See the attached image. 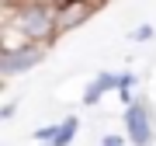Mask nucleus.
Wrapping results in <instances>:
<instances>
[{
    "instance_id": "f03ea898",
    "label": "nucleus",
    "mask_w": 156,
    "mask_h": 146,
    "mask_svg": "<svg viewBox=\"0 0 156 146\" xmlns=\"http://www.w3.org/2000/svg\"><path fill=\"white\" fill-rule=\"evenodd\" d=\"M125 129H128V139L135 146H149L153 143V125H149V111H146V104L132 101L125 108Z\"/></svg>"
},
{
    "instance_id": "39448f33",
    "label": "nucleus",
    "mask_w": 156,
    "mask_h": 146,
    "mask_svg": "<svg viewBox=\"0 0 156 146\" xmlns=\"http://www.w3.org/2000/svg\"><path fill=\"white\" fill-rule=\"evenodd\" d=\"M118 87H122V77H115V73H101L94 84L83 90V104H97L104 90H118Z\"/></svg>"
},
{
    "instance_id": "0eeeda50",
    "label": "nucleus",
    "mask_w": 156,
    "mask_h": 146,
    "mask_svg": "<svg viewBox=\"0 0 156 146\" xmlns=\"http://www.w3.org/2000/svg\"><path fill=\"white\" fill-rule=\"evenodd\" d=\"M132 38H135V42H146V38H153V28H149V24H142V28H135V31H132Z\"/></svg>"
},
{
    "instance_id": "f257e3e1",
    "label": "nucleus",
    "mask_w": 156,
    "mask_h": 146,
    "mask_svg": "<svg viewBox=\"0 0 156 146\" xmlns=\"http://www.w3.org/2000/svg\"><path fill=\"white\" fill-rule=\"evenodd\" d=\"M56 21H59V14H52L49 4H35V7H24L14 24H17V31H21L24 38H45Z\"/></svg>"
},
{
    "instance_id": "6e6552de",
    "label": "nucleus",
    "mask_w": 156,
    "mask_h": 146,
    "mask_svg": "<svg viewBox=\"0 0 156 146\" xmlns=\"http://www.w3.org/2000/svg\"><path fill=\"white\" fill-rule=\"evenodd\" d=\"M101 146H122V136H104V143Z\"/></svg>"
},
{
    "instance_id": "20e7f679",
    "label": "nucleus",
    "mask_w": 156,
    "mask_h": 146,
    "mask_svg": "<svg viewBox=\"0 0 156 146\" xmlns=\"http://www.w3.org/2000/svg\"><path fill=\"white\" fill-rule=\"evenodd\" d=\"M73 136H76V118H62V125H45V129H38L35 139L49 143V146H69Z\"/></svg>"
},
{
    "instance_id": "7ed1b4c3",
    "label": "nucleus",
    "mask_w": 156,
    "mask_h": 146,
    "mask_svg": "<svg viewBox=\"0 0 156 146\" xmlns=\"http://www.w3.org/2000/svg\"><path fill=\"white\" fill-rule=\"evenodd\" d=\"M45 52L38 49V45H21V49H7L0 52V73H21V70H31L35 63H42Z\"/></svg>"
},
{
    "instance_id": "423d86ee",
    "label": "nucleus",
    "mask_w": 156,
    "mask_h": 146,
    "mask_svg": "<svg viewBox=\"0 0 156 146\" xmlns=\"http://www.w3.org/2000/svg\"><path fill=\"white\" fill-rule=\"evenodd\" d=\"M87 14H90L87 0H66L62 11H59V24H62V28H73V24H76L80 17H87Z\"/></svg>"
}]
</instances>
